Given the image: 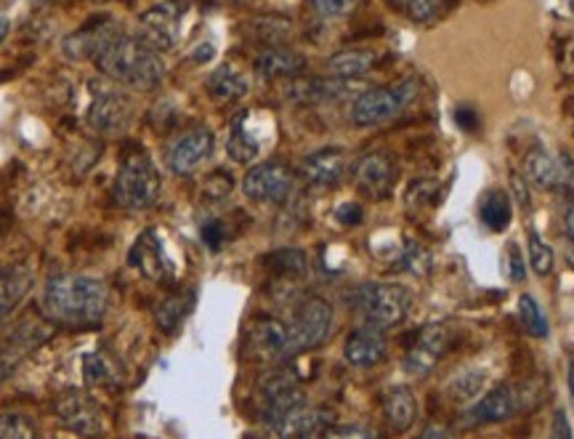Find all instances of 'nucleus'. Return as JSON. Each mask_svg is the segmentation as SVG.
<instances>
[{"label":"nucleus","mask_w":574,"mask_h":439,"mask_svg":"<svg viewBox=\"0 0 574 439\" xmlns=\"http://www.w3.org/2000/svg\"><path fill=\"white\" fill-rule=\"evenodd\" d=\"M109 312L107 285L83 274H56L43 291V314L64 327H96Z\"/></svg>","instance_id":"nucleus-1"},{"label":"nucleus","mask_w":574,"mask_h":439,"mask_svg":"<svg viewBox=\"0 0 574 439\" xmlns=\"http://www.w3.org/2000/svg\"><path fill=\"white\" fill-rule=\"evenodd\" d=\"M94 62L109 81L134 85V88H155L165 77L160 54L149 49L138 35H125V32L112 38Z\"/></svg>","instance_id":"nucleus-2"},{"label":"nucleus","mask_w":574,"mask_h":439,"mask_svg":"<svg viewBox=\"0 0 574 439\" xmlns=\"http://www.w3.org/2000/svg\"><path fill=\"white\" fill-rule=\"evenodd\" d=\"M160 189V170L155 168V163H152L147 153L136 149V153H128L123 157L115 189H112L117 206L128 208V211H147V208L157 206Z\"/></svg>","instance_id":"nucleus-3"},{"label":"nucleus","mask_w":574,"mask_h":439,"mask_svg":"<svg viewBox=\"0 0 574 439\" xmlns=\"http://www.w3.org/2000/svg\"><path fill=\"white\" fill-rule=\"evenodd\" d=\"M352 306L362 317V323L388 331V327L405 323L407 314H410L413 296L405 285L367 283L352 293Z\"/></svg>","instance_id":"nucleus-4"},{"label":"nucleus","mask_w":574,"mask_h":439,"mask_svg":"<svg viewBox=\"0 0 574 439\" xmlns=\"http://www.w3.org/2000/svg\"><path fill=\"white\" fill-rule=\"evenodd\" d=\"M420 81L418 77H407V81L378 85V88H367L356 96L352 104V121L356 126L369 128L380 126V123L394 121L401 109H407L418 100Z\"/></svg>","instance_id":"nucleus-5"},{"label":"nucleus","mask_w":574,"mask_h":439,"mask_svg":"<svg viewBox=\"0 0 574 439\" xmlns=\"http://www.w3.org/2000/svg\"><path fill=\"white\" fill-rule=\"evenodd\" d=\"M54 412L59 424L72 435L83 439H98L107 435V421H104L102 405L96 403L88 391L81 389H64L54 399Z\"/></svg>","instance_id":"nucleus-6"},{"label":"nucleus","mask_w":574,"mask_h":439,"mask_svg":"<svg viewBox=\"0 0 574 439\" xmlns=\"http://www.w3.org/2000/svg\"><path fill=\"white\" fill-rule=\"evenodd\" d=\"M288 333L293 352H306L320 346L327 338L330 327H333V306L325 299L309 296L295 304L293 314H290Z\"/></svg>","instance_id":"nucleus-7"},{"label":"nucleus","mask_w":574,"mask_h":439,"mask_svg":"<svg viewBox=\"0 0 574 439\" xmlns=\"http://www.w3.org/2000/svg\"><path fill=\"white\" fill-rule=\"evenodd\" d=\"M51 325L54 323H45L41 317H24L6 336L3 344H0V381H6L32 352L41 349L45 341L54 336V327Z\"/></svg>","instance_id":"nucleus-8"},{"label":"nucleus","mask_w":574,"mask_h":439,"mask_svg":"<svg viewBox=\"0 0 574 439\" xmlns=\"http://www.w3.org/2000/svg\"><path fill=\"white\" fill-rule=\"evenodd\" d=\"M184 11L187 9H184L181 0H165V3L152 6V9L138 17L136 35L142 38L149 49H155L157 54L174 49L178 41V32H181Z\"/></svg>","instance_id":"nucleus-9"},{"label":"nucleus","mask_w":574,"mask_h":439,"mask_svg":"<svg viewBox=\"0 0 574 439\" xmlns=\"http://www.w3.org/2000/svg\"><path fill=\"white\" fill-rule=\"evenodd\" d=\"M295 174L285 163L267 160L253 166L242 179V192L253 202H285L293 192Z\"/></svg>","instance_id":"nucleus-10"},{"label":"nucleus","mask_w":574,"mask_h":439,"mask_svg":"<svg viewBox=\"0 0 574 439\" xmlns=\"http://www.w3.org/2000/svg\"><path fill=\"white\" fill-rule=\"evenodd\" d=\"M134 121V104L117 88H96L91 96L88 123L96 134L121 136Z\"/></svg>","instance_id":"nucleus-11"},{"label":"nucleus","mask_w":574,"mask_h":439,"mask_svg":"<svg viewBox=\"0 0 574 439\" xmlns=\"http://www.w3.org/2000/svg\"><path fill=\"white\" fill-rule=\"evenodd\" d=\"M447 344H450V333H447L445 325H424L415 333L410 346H407L405 370L410 376H428L441 363V357H445Z\"/></svg>","instance_id":"nucleus-12"},{"label":"nucleus","mask_w":574,"mask_h":439,"mask_svg":"<svg viewBox=\"0 0 574 439\" xmlns=\"http://www.w3.org/2000/svg\"><path fill=\"white\" fill-rule=\"evenodd\" d=\"M259 395L263 405V416H267L269 424L276 421L280 416H285V412L293 408H299V405H306L299 378L288 370H274L269 373V376H263Z\"/></svg>","instance_id":"nucleus-13"},{"label":"nucleus","mask_w":574,"mask_h":439,"mask_svg":"<svg viewBox=\"0 0 574 439\" xmlns=\"http://www.w3.org/2000/svg\"><path fill=\"white\" fill-rule=\"evenodd\" d=\"M354 185L369 200H383L397 185V163L386 153H369L354 166Z\"/></svg>","instance_id":"nucleus-14"},{"label":"nucleus","mask_w":574,"mask_h":439,"mask_svg":"<svg viewBox=\"0 0 574 439\" xmlns=\"http://www.w3.org/2000/svg\"><path fill=\"white\" fill-rule=\"evenodd\" d=\"M121 35V28L112 17H96L91 19L88 24H83L81 30L70 32L67 38L62 41L64 56L72 59V62H88V59H96L104 51L112 38Z\"/></svg>","instance_id":"nucleus-15"},{"label":"nucleus","mask_w":574,"mask_h":439,"mask_svg":"<svg viewBox=\"0 0 574 439\" xmlns=\"http://www.w3.org/2000/svg\"><path fill=\"white\" fill-rule=\"evenodd\" d=\"M213 153V134L208 128H191L168 147V168L178 176L195 174Z\"/></svg>","instance_id":"nucleus-16"},{"label":"nucleus","mask_w":574,"mask_h":439,"mask_svg":"<svg viewBox=\"0 0 574 439\" xmlns=\"http://www.w3.org/2000/svg\"><path fill=\"white\" fill-rule=\"evenodd\" d=\"M248 341H250V352H253L259 359H263V363H282V359L295 355L293 344H290L288 325L280 323V320H272V317L255 320V323L250 325Z\"/></svg>","instance_id":"nucleus-17"},{"label":"nucleus","mask_w":574,"mask_h":439,"mask_svg":"<svg viewBox=\"0 0 574 439\" xmlns=\"http://www.w3.org/2000/svg\"><path fill=\"white\" fill-rule=\"evenodd\" d=\"M388 355V341H386V331L380 327L362 323L359 327H354L348 333L346 346H343V357H346L348 365L354 368H373L386 359Z\"/></svg>","instance_id":"nucleus-18"},{"label":"nucleus","mask_w":574,"mask_h":439,"mask_svg":"<svg viewBox=\"0 0 574 439\" xmlns=\"http://www.w3.org/2000/svg\"><path fill=\"white\" fill-rule=\"evenodd\" d=\"M131 266L144 274V278L152 280V283H165V280L174 278V266H170L168 255L163 251V242L157 238V232H147L136 240V245L131 248L128 255Z\"/></svg>","instance_id":"nucleus-19"},{"label":"nucleus","mask_w":574,"mask_h":439,"mask_svg":"<svg viewBox=\"0 0 574 439\" xmlns=\"http://www.w3.org/2000/svg\"><path fill=\"white\" fill-rule=\"evenodd\" d=\"M346 153L338 147L320 149L301 163V179L312 187H338L346 176Z\"/></svg>","instance_id":"nucleus-20"},{"label":"nucleus","mask_w":574,"mask_h":439,"mask_svg":"<svg viewBox=\"0 0 574 439\" xmlns=\"http://www.w3.org/2000/svg\"><path fill=\"white\" fill-rule=\"evenodd\" d=\"M521 391L516 386H494V389L487 391L484 397L468 410V421L471 424H500L513 418L521 410Z\"/></svg>","instance_id":"nucleus-21"},{"label":"nucleus","mask_w":574,"mask_h":439,"mask_svg":"<svg viewBox=\"0 0 574 439\" xmlns=\"http://www.w3.org/2000/svg\"><path fill=\"white\" fill-rule=\"evenodd\" d=\"M354 88V81H338V77H293L285 85V96L295 104H320L338 100Z\"/></svg>","instance_id":"nucleus-22"},{"label":"nucleus","mask_w":574,"mask_h":439,"mask_svg":"<svg viewBox=\"0 0 574 439\" xmlns=\"http://www.w3.org/2000/svg\"><path fill=\"white\" fill-rule=\"evenodd\" d=\"M330 426L327 412L312 410L309 405H299L285 416H280L272 421V429L276 431L280 439H314L320 437Z\"/></svg>","instance_id":"nucleus-23"},{"label":"nucleus","mask_w":574,"mask_h":439,"mask_svg":"<svg viewBox=\"0 0 574 439\" xmlns=\"http://www.w3.org/2000/svg\"><path fill=\"white\" fill-rule=\"evenodd\" d=\"M383 418H386V424L397 435L410 431L415 421H418V399H415L413 389H407V386H392L383 395Z\"/></svg>","instance_id":"nucleus-24"},{"label":"nucleus","mask_w":574,"mask_h":439,"mask_svg":"<svg viewBox=\"0 0 574 439\" xmlns=\"http://www.w3.org/2000/svg\"><path fill=\"white\" fill-rule=\"evenodd\" d=\"M32 291V272L24 264L0 266V320L9 317L11 312L28 299Z\"/></svg>","instance_id":"nucleus-25"},{"label":"nucleus","mask_w":574,"mask_h":439,"mask_svg":"<svg viewBox=\"0 0 574 439\" xmlns=\"http://www.w3.org/2000/svg\"><path fill=\"white\" fill-rule=\"evenodd\" d=\"M378 54L373 49H343L327 59V75L338 81H356L375 70Z\"/></svg>","instance_id":"nucleus-26"},{"label":"nucleus","mask_w":574,"mask_h":439,"mask_svg":"<svg viewBox=\"0 0 574 439\" xmlns=\"http://www.w3.org/2000/svg\"><path fill=\"white\" fill-rule=\"evenodd\" d=\"M524 174H526V181L538 189H559L564 187L566 181L561 163L543 147H534L532 153L526 155Z\"/></svg>","instance_id":"nucleus-27"},{"label":"nucleus","mask_w":574,"mask_h":439,"mask_svg":"<svg viewBox=\"0 0 574 439\" xmlns=\"http://www.w3.org/2000/svg\"><path fill=\"white\" fill-rule=\"evenodd\" d=\"M303 67H306V59L280 45H272L255 56V70L263 77H299Z\"/></svg>","instance_id":"nucleus-28"},{"label":"nucleus","mask_w":574,"mask_h":439,"mask_svg":"<svg viewBox=\"0 0 574 439\" xmlns=\"http://www.w3.org/2000/svg\"><path fill=\"white\" fill-rule=\"evenodd\" d=\"M208 94L219 102H237L248 94L250 83L240 70H234L232 64H221L219 70L210 72L206 83Z\"/></svg>","instance_id":"nucleus-29"},{"label":"nucleus","mask_w":574,"mask_h":439,"mask_svg":"<svg viewBox=\"0 0 574 439\" xmlns=\"http://www.w3.org/2000/svg\"><path fill=\"white\" fill-rule=\"evenodd\" d=\"M261 153V139L253 134L248 126V113L240 115L234 121L232 126V134H229V142H227V155L232 157L234 163H250L255 160Z\"/></svg>","instance_id":"nucleus-30"},{"label":"nucleus","mask_w":574,"mask_h":439,"mask_svg":"<svg viewBox=\"0 0 574 439\" xmlns=\"http://www.w3.org/2000/svg\"><path fill=\"white\" fill-rule=\"evenodd\" d=\"M191 306H195V293H176V296H168L165 301H160L155 310V320L157 325L163 327L165 333H174L184 320L189 317Z\"/></svg>","instance_id":"nucleus-31"},{"label":"nucleus","mask_w":574,"mask_h":439,"mask_svg":"<svg viewBox=\"0 0 574 439\" xmlns=\"http://www.w3.org/2000/svg\"><path fill=\"white\" fill-rule=\"evenodd\" d=\"M511 213L513 206L505 192H490L479 206L481 221H484V227L492 229V232H503V229L511 224Z\"/></svg>","instance_id":"nucleus-32"},{"label":"nucleus","mask_w":574,"mask_h":439,"mask_svg":"<svg viewBox=\"0 0 574 439\" xmlns=\"http://www.w3.org/2000/svg\"><path fill=\"white\" fill-rule=\"evenodd\" d=\"M0 439H41V431L24 412H0Z\"/></svg>","instance_id":"nucleus-33"},{"label":"nucleus","mask_w":574,"mask_h":439,"mask_svg":"<svg viewBox=\"0 0 574 439\" xmlns=\"http://www.w3.org/2000/svg\"><path fill=\"white\" fill-rule=\"evenodd\" d=\"M519 320L521 325L526 327V333L534 338H545L547 336V320L543 310H540L538 299L530 296V293H524V296L519 299Z\"/></svg>","instance_id":"nucleus-34"},{"label":"nucleus","mask_w":574,"mask_h":439,"mask_svg":"<svg viewBox=\"0 0 574 439\" xmlns=\"http://www.w3.org/2000/svg\"><path fill=\"white\" fill-rule=\"evenodd\" d=\"M269 266L272 272L280 274V278H301L306 272V255L295 248H285V251H276L274 255H269Z\"/></svg>","instance_id":"nucleus-35"},{"label":"nucleus","mask_w":574,"mask_h":439,"mask_svg":"<svg viewBox=\"0 0 574 439\" xmlns=\"http://www.w3.org/2000/svg\"><path fill=\"white\" fill-rule=\"evenodd\" d=\"M530 264L540 278H545L553 270V248L534 229H530Z\"/></svg>","instance_id":"nucleus-36"},{"label":"nucleus","mask_w":574,"mask_h":439,"mask_svg":"<svg viewBox=\"0 0 574 439\" xmlns=\"http://www.w3.org/2000/svg\"><path fill=\"white\" fill-rule=\"evenodd\" d=\"M399 3L420 24L434 22L441 14V9H445V0H399Z\"/></svg>","instance_id":"nucleus-37"},{"label":"nucleus","mask_w":574,"mask_h":439,"mask_svg":"<svg viewBox=\"0 0 574 439\" xmlns=\"http://www.w3.org/2000/svg\"><path fill=\"white\" fill-rule=\"evenodd\" d=\"M320 439H378L375 429L365 424H346V426H327Z\"/></svg>","instance_id":"nucleus-38"},{"label":"nucleus","mask_w":574,"mask_h":439,"mask_svg":"<svg viewBox=\"0 0 574 439\" xmlns=\"http://www.w3.org/2000/svg\"><path fill=\"white\" fill-rule=\"evenodd\" d=\"M85 378H88L91 384H98V386L115 384V373L107 368V363H104L98 355L85 357Z\"/></svg>","instance_id":"nucleus-39"},{"label":"nucleus","mask_w":574,"mask_h":439,"mask_svg":"<svg viewBox=\"0 0 574 439\" xmlns=\"http://www.w3.org/2000/svg\"><path fill=\"white\" fill-rule=\"evenodd\" d=\"M314 11L325 19H341L352 14L356 0H312Z\"/></svg>","instance_id":"nucleus-40"},{"label":"nucleus","mask_w":574,"mask_h":439,"mask_svg":"<svg viewBox=\"0 0 574 439\" xmlns=\"http://www.w3.org/2000/svg\"><path fill=\"white\" fill-rule=\"evenodd\" d=\"M481 381H484V378H481V376L471 378V373H463V376L455 378V384H452V389H460V391H455V397H458V399H471V397H477Z\"/></svg>","instance_id":"nucleus-41"},{"label":"nucleus","mask_w":574,"mask_h":439,"mask_svg":"<svg viewBox=\"0 0 574 439\" xmlns=\"http://www.w3.org/2000/svg\"><path fill=\"white\" fill-rule=\"evenodd\" d=\"M202 240H206L208 248H221V242L227 240V232H223V224L221 221H208L206 227H202Z\"/></svg>","instance_id":"nucleus-42"},{"label":"nucleus","mask_w":574,"mask_h":439,"mask_svg":"<svg viewBox=\"0 0 574 439\" xmlns=\"http://www.w3.org/2000/svg\"><path fill=\"white\" fill-rule=\"evenodd\" d=\"M508 274H511V280H516V283L526 278L524 261H521V251L516 245L508 248Z\"/></svg>","instance_id":"nucleus-43"},{"label":"nucleus","mask_w":574,"mask_h":439,"mask_svg":"<svg viewBox=\"0 0 574 439\" xmlns=\"http://www.w3.org/2000/svg\"><path fill=\"white\" fill-rule=\"evenodd\" d=\"M551 439H574V437H572V424H570V416H566L564 410H556V416H553Z\"/></svg>","instance_id":"nucleus-44"},{"label":"nucleus","mask_w":574,"mask_h":439,"mask_svg":"<svg viewBox=\"0 0 574 439\" xmlns=\"http://www.w3.org/2000/svg\"><path fill=\"white\" fill-rule=\"evenodd\" d=\"M338 219L343 224H359L362 221V208L356 202H346V206L338 208Z\"/></svg>","instance_id":"nucleus-45"},{"label":"nucleus","mask_w":574,"mask_h":439,"mask_svg":"<svg viewBox=\"0 0 574 439\" xmlns=\"http://www.w3.org/2000/svg\"><path fill=\"white\" fill-rule=\"evenodd\" d=\"M564 232L570 242L574 245V198L566 200V208H564Z\"/></svg>","instance_id":"nucleus-46"},{"label":"nucleus","mask_w":574,"mask_h":439,"mask_svg":"<svg viewBox=\"0 0 574 439\" xmlns=\"http://www.w3.org/2000/svg\"><path fill=\"white\" fill-rule=\"evenodd\" d=\"M455 121L460 123L466 130H473L477 128V115H473V109H458V115H455Z\"/></svg>","instance_id":"nucleus-47"},{"label":"nucleus","mask_w":574,"mask_h":439,"mask_svg":"<svg viewBox=\"0 0 574 439\" xmlns=\"http://www.w3.org/2000/svg\"><path fill=\"white\" fill-rule=\"evenodd\" d=\"M566 384H570V397H572V408H574V355L570 357V373H566Z\"/></svg>","instance_id":"nucleus-48"},{"label":"nucleus","mask_w":574,"mask_h":439,"mask_svg":"<svg viewBox=\"0 0 574 439\" xmlns=\"http://www.w3.org/2000/svg\"><path fill=\"white\" fill-rule=\"evenodd\" d=\"M197 51H200V54H197L195 59H197V62H206V59H210V56H213V45H210V43H206V45H200V49H197Z\"/></svg>","instance_id":"nucleus-49"},{"label":"nucleus","mask_w":574,"mask_h":439,"mask_svg":"<svg viewBox=\"0 0 574 439\" xmlns=\"http://www.w3.org/2000/svg\"><path fill=\"white\" fill-rule=\"evenodd\" d=\"M9 30H11V22L6 17H0V43H3L6 38H9Z\"/></svg>","instance_id":"nucleus-50"},{"label":"nucleus","mask_w":574,"mask_h":439,"mask_svg":"<svg viewBox=\"0 0 574 439\" xmlns=\"http://www.w3.org/2000/svg\"><path fill=\"white\" fill-rule=\"evenodd\" d=\"M424 435H426L424 439H445V431H441L439 426H431V429H426Z\"/></svg>","instance_id":"nucleus-51"},{"label":"nucleus","mask_w":574,"mask_h":439,"mask_svg":"<svg viewBox=\"0 0 574 439\" xmlns=\"http://www.w3.org/2000/svg\"><path fill=\"white\" fill-rule=\"evenodd\" d=\"M561 3H564V6H566V9H570V11H572V14H574V0H561Z\"/></svg>","instance_id":"nucleus-52"},{"label":"nucleus","mask_w":574,"mask_h":439,"mask_svg":"<svg viewBox=\"0 0 574 439\" xmlns=\"http://www.w3.org/2000/svg\"><path fill=\"white\" fill-rule=\"evenodd\" d=\"M9 3H11V0H0V11H3Z\"/></svg>","instance_id":"nucleus-53"},{"label":"nucleus","mask_w":574,"mask_h":439,"mask_svg":"<svg viewBox=\"0 0 574 439\" xmlns=\"http://www.w3.org/2000/svg\"><path fill=\"white\" fill-rule=\"evenodd\" d=\"M49 3H64V0H49Z\"/></svg>","instance_id":"nucleus-54"},{"label":"nucleus","mask_w":574,"mask_h":439,"mask_svg":"<svg viewBox=\"0 0 574 439\" xmlns=\"http://www.w3.org/2000/svg\"><path fill=\"white\" fill-rule=\"evenodd\" d=\"M572 62H574V49H572Z\"/></svg>","instance_id":"nucleus-55"}]
</instances>
